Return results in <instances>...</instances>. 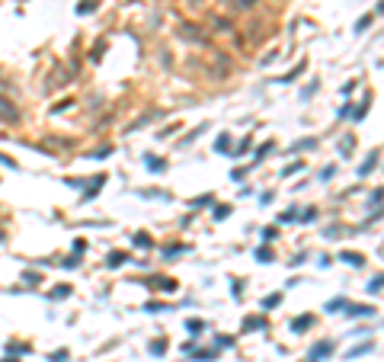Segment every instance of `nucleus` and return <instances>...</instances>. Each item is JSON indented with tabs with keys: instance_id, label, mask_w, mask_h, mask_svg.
<instances>
[{
	"instance_id": "obj_7",
	"label": "nucleus",
	"mask_w": 384,
	"mask_h": 362,
	"mask_svg": "<svg viewBox=\"0 0 384 362\" xmlns=\"http://www.w3.org/2000/svg\"><path fill=\"white\" fill-rule=\"evenodd\" d=\"M262 327H266L262 317H246V321H244V330H262Z\"/></svg>"
},
{
	"instance_id": "obj_26",
	"label": "nucleus",
	"mask_w": 384,
	"mask_h": 362,
	"mask_svg": "<svg viewBox=\"0 0 384 362\" xmlns=\"http://www.w3.org/2000/svg\"><path fill=\"white\" fill-rule=\"evenodd\" d=\"M230 215V208L227 205H224V208H215V218H227Z\"/></svg>"
},
{
	"instance_id": "obj_14",
	"label": "nucleus",
	"mask_w": 384,
	"mask_h": 362,
	"mask_svg": "<svg viewBox=\"0 0 384 362\" xmlns=\"http://www.w3.org/2000/svg\"><path fill=\"white\" fill-rule=\"evenodd\" d=\"M192 356H195L199 362H211V359H215V353H208V349H195Z\"/></svg>"
},
{
	"instance_id": "obj_3",
	"label": "nucleus",
	"mask_w": 384,
	"mask_h": 362,
	"mask_svg": "<svg viewBox=\"0 0 384 362\" xmlns=\"http://www.w3.org/2000/svg\"><path fill=\"white\" fill-rule=\"evenodd\" d=\"M346 314L349 317H371L375 308H365V305H346Z\"/></svg>"
},
{
	"instance_id": "obj_9",
	"label": "nucleus",
	"mask_w": 384,
	"mask_h": 362,
	"mask_svg": "<svg viewBox=\"0 0 384 362\" xmlns=\"http://www.w3.org/2000/svg\"><path fill=\"white\" fill-rule=\"evenodd\" d=\"M215 151H221V154H230V138H227V135H221V138L215 141Z\"/></svg>"
},
{
	"instance_id": "obj_8",
	"label": "nucleus",
	"mask_w": 384,
	"mask_h": 362,
	"mask_svg": "<svg viewBox=\"0 0 384 362\" xmlns=\"http://www.w3.org/2000/svg\"><path fill=\"white\" fill-rule=\"evenodd\" d=\"M339 260H343V263H349V266H362V263H365V260H362L359 253H352V250H349V253H343V256H339Z\"/></svg>"
},
{
	"instance_id": "obj_11",
	"label": "nucleus",
	"mask_w": 384,
	"mask_h": 362,
	"mask_svg": "<svg viewBox=\"0 0 384 362\" xmlns=\"http://www.w3.org/2000/svg\"><path fill=\"white\" fill-rule=\"evenodd\" d=\"M272 147H276V145H272V141H266V145H262L260 151H256V163H260V161H262V157H266V154H272Z\"/></svg>"
},
{
	"instance_id": "obj_15",
	"label": "nucleus",
	"mask_w": 384,
	"mask_h": 362,
	"mask_svg": "<svg viewBox=\"0 0 384 362\" xmlns=\"http://www.w3.org/2000/svg\"><path fill=\"white\" fill-rule=\"evenodd\" d=\"M279 301H282V295H269V298H262V308H276V305H279Z\"/></svg>"
},
{
	"instance_id": "obj_2",
	"label": "nucleus",
	"mask_w": 384,
	"mask_h": 362,
	"mask_svg": "<svg viewBox=\"0 0 384 362\" xmlns=\"http://www.w3.org/2000/svg\"><path fill=\"white\" fill-rule=\"evenodd\" d=\"M0 119H3V122H19V109H16L7 96H0Z\"/></svg>"
},
{
	"instance_id": "obj_20",
	"label": "nucleus",
	"mask_w": 384,
	"mask_h": 362,
	"mask_svg": "<svg viewBox=\"0 0 384 362\" xmlns=\"http://www.w3.org/2000/svg\"><path fill=\"white\" fill-rule=\"evenodd\" d=\"M147 167L151 170H167V161H154V157H147Z\"/></svg>"
},
{
	"instance_id": "obj_18",
	"label": "nucleus",
	"mask_w": 384,
	"mask_h": 362,
	"mask_svg": "<svg viewBox=\"0 0 384 362\" xmlns=\"http://www.w3.org/2000/svg\"><path fill=\"white\" fill-rule=\"evenodd\" d=\"M208 202H211V196H199V199H192L189 205L192 208H202V205H208Z\"/></svg>"
},
{
	"instance_id": "obj_24",
	"label": "nucleus",
	"mask_w": 384,
	"mask_h": 362,
	"mask_svg": "<svg viewBox=\"0 0 384 362\" xmlns=\"http://www.w3.org/2000/svg\"><path fill=\"white\" fill-rule=\"evenodd\" d=\"M144 308H147V311H151V314H157V311H163V305H157V301H147Z\"/></svg>"
},
{
	"instance_id": "obj_23",
	"label": "nucleus",
	"mask_w": 384,
	"mask_h": 362,
	"mask_svg": "<svg viewBox=\"0 0 384 362\" xmlns=\"http://www.w3.org/2000/svg\"><path fill=\"white\" fill-rule=\"evenodd\" d=\"M135 244L138 247H151V237H147V234H135Z\"/></svg>"
},
{
	"instance_id": "obj_6",
	"label": "nucleus",
	"mask_w": 384,
	"mask_h": 362,
	"mask_svg": "<svg viewBox=\"0 0 384 362\" xmlns=\"http://www.w3.org/2000/svg\"><path fill=\"white\" fill-rule=\"evenodd\" d=\"M375 167H378V154H371L368 161H365V163H362V167H359V177H368V173H371V170H375Z\"/></svg>"
},
{
	"instance_id": "obj_17",
	"label": "nucleus",
	"mask_w": 384,
	"mask_h": 362,
	"mask_svg": "<svg viewBox=\"0 0 384 362\" xmlns=\"http://www.w3.org/2000/svg\"><path fill=\"white\" fill-rule=\"evenodd\" d=\"M368 292H371V295H378V292H381V276H375V279L368 282Z\"/></svg>"
},
{
	"instance_id": "obj_25",
	"label": "nucleus",
	"mask_w": 384,
	"mask_h": 362,
	"mask_svg": "<svg viewBox=\"0 0 384 362\" xmlns=\"http://www.w3.org/2000/svg\"><path fill=\"white\" fill-rule=\"evenodd\" d=\"M368 23H371V16H362V19H359V26H355V29H359V32H362V29H368Z\"/></svg>"
},
{
	"instance_id": "obj_1",
	"label": "nucleus",
	"mask_w": 384,
	"mask_h": 362,
	"mask_svg": "<svg viewBox=\"0 0 384 362\" xmlns=\"http://www.w3.org/2000/svg\"><path fill=\"white\" fill-rule=\"evenodd\" d=\"M333 349H336V346H333L330 340H323V343H317V346L311 349V356H307V362H323V359H327V356H333Z\"/></svg>"
},
{
	"instance_id": "obj_12",
	"label": "nucleus",
	"mask_w": 384,
	"mask_h": 362,
	"mask_svg": "<svg viewBox=\"0 0 384 362\" xmlns=\"http://www.w3.org/2000/svg\"><path fill=\"white\" fill-rule=\"evenodd\" d=\"M186 327H189V333H202V330H205V321H199V317H195V321H189Z\"/></svg>"
},
{
	"instance_id": "obj_10",
	"label": "nucleus",
	"mask_w": 384,
	"mask_h": 362,
	"mask_svg": "<svg viewBox=\"0 0 384 362\" xmlns=\"http://www.w3.org/2000/svg\"><path fill=\"white\" fill-rule=\"evenodd\" d=\"M311 147H317V141L314 138H304V141H298V145H292V154H295V151H311Z\"/></svg>"
},
{
	"instance_id": "obj_21",
	"label": "nucleus",
	"mask_w": 384,
	"mask_h": 362,
	"mask_svg": "<svg viewBox=\"0 0 384 362\" xmlns=\"http://www.w3.org/2000/svg\"><path fill=\"white\" fill-rule=\"evenodd\" d=\"M68 295H70V289H68V285H61V289H54V292H52V298H68Z\"/></svg>"
},
{
	"instance_id": "obj_5",
	"label": "nucleus",
	"mask_w": 384,
	"mask_h": 362,
	"mask_svg": "<svg viewBox=\"0 0 384 362\" xmlns=\"http://www.w3.org/2000/svg\"><path fill=\"white\" fill-rule=\"evenodd\" d=\"M311 324H314V317L304 314V317H298V321H292V330H295V333H301V330H307Z\"/></svg>"
},
{
	"instance_id": "obj_27",
	"label": "nucleus",
	"mask_w": 384,
	"mask_h": 362,
	"mask_svg": "<svg viewBox=\"0 0 384 362\" xmlns=\"http://www.w3.org/2000/svg\"><path fill=\"white\" fill-rule=\"evenodd\" d=\"M3 362H19V359H3Z\"/></svg>"
},
{
	"instance_id": "obj_16",
	"label": "nucleus",
	"mask_w": 384,
	"mask_h": 362,
	"mask_svg": "<svg viewBox=\"0 0 384 362\" xmlns=\"http://www.w3.org/2000/svg\"><path fill=\"white\" fill-rule=\"evenodd\" d=\"M151 353H154V356H163V353H167V343H163V340L151 343Z\"/></svg>"
},
{
	"instance_id": "obj_4",
	"label": "nucleus",
	"mask_w": 384,
	"mask_h": 362,
	"mask_svg": "<svg viewBox=\"0 0 384 362\" xmlns=\"http://www.w3.org/2000/svg\"><path fill=\"white\" fill-rule=\"evenodd\" d=\"M375 349V343H362V346H355V349H349L346 353V359H359V356H365V353H371Z\"/></svg>"
},
{
	"instance_id": "obj_19",
	"label": "nucleus",
	"mask_w": 384,
	"mask_h": 362,
	"mask_svg": "<svg viewBox=\"0 0 384 362\" xmlns=\"http://www.w3.org/2000/svg\"><path fill=\"white\" fill-rule=\"evenodd\" d=\"M343 308H346V301H343V298H333L330 305H327V311H343Z\"/></svg>"
},
{
	"instance_id": "obj_13",
	"label": "nucleus",
	"mask_w": 384,
	"mask_h": 362,
	"mask_svg": "<svg viewBox=\"0 0 384 362\" xmlns=\"http://www.w3.org/2000/svg\"><path fill=\"white\" fill-rule=\"evenodd\" d=\"M256 260H260V263H272V250L260 247V250H256Z\"/></svg>"
},
{
	"instance_id": "obj_22",
	"label": "nucleus",
	"mask_w": 384,
	"mask_h": 362,
	"mask_svg": "<svg viewBox=\"0 0 384 362\" xmlns=\"http://www.w3.org/2000/svg\"><path fill=\"white\" fill-rule=\"evenodd\" d=\"M122 263H125V253H112L109 256V266H122Z\"/></svg>"
}]
</instances>
